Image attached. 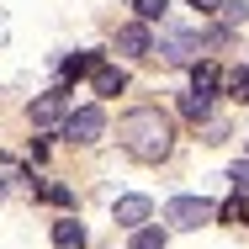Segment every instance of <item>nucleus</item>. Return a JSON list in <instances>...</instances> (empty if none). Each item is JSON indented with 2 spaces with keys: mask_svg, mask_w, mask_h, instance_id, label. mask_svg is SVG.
Returning a JSON list of instances; mask_svg holds the SVG:
<instances>
[{
  "mask_svg": "<svg viewBox=\"0 0 249 249\" xmlns=\"http://www.w3.org/2000/svg\"><path fill=\"white\" fill-rule=\"evenodd\" d=\"M117 138H122V149L133 154V159L159 164V159H170V149H175V122L159 106H138V111H127L117 122Z\"/></svg>",
  "mask_w": 249,
  "mask_h": 249,
  "instance_id": "1",
  "label": "nucleus"
},
{
  "mask_svg": "<svg viewBox=\"0 0 249 249\" xmlns=\"http://www.w3.org/2000/svg\"><path fill=\"white\" fill-rule=\"evenodd\" d=\"M201 48H207V37L191 32V27H164L159 43H154V53H159L164 64H175V69H191V64L201 58Z\"/></svg>",
  "mask_w": 249,
  "mask_h": 249,
  "instance_id": "2",
  "label": "nucleus"
},
{
  "mask_svg": "<svg viewBox=\"0 0 249 249\" xmlns=\"http://www.w3.org/2000/svg\"><path fill=\"white\" fill-rule=\"evenodd\" d=\"M207 217H217V207L207 196H170L164 201V223L170 228H201Z\"/></svg>",
  "mask_w": 249,
  "mask_h": 249,
  "instance_id": "3",
  "label": "nucleus"
},
{
  "mask_svg": "<svg viewBox=\"0 0 249 249\" xmlns=\"http://www.w3.org/2000/svg\"><path fill=\"white\" fill-rule=\"evenodd\" d=\"M64 133H69L74 143H96L101 133H106V111H101V106H80V111H69Z\"/></svg>",
  "mask_w": 249,
  "mask_h": 249,
  "instance_id": "4",
  "label": "nucleus"
},
{
  "mask_svg": "<svg viewBox=\"0 0 249 249\" xmlns=\"http://www.w3.org/2000/svg\"><path fill=\"white\" fill-rule=\"evenodd\" d=\"M27 117H32V127H58V122H69V96L48 90V96H37L27 106Z\"/></svg>",
  "mask_w": 249,
  "mask_h": 249,
  "instance_id": "5",
  "label": "nucleus"
},
{
  "mask_svg": "<svg viewBox=\"0 0 249 249\" xmlns=\"http://www.w3.org/2000/svg\"><path fill=\"white\" fill-rule=\"evenodd\" d=\"M117 53H127V58H149V53H154L149 21H127V27H117Z\"/></svg>",
  "mask_w": 249,
  "mask_h": 249,
  "instance_id": "6",
  "label": "nucleus"
},
{
  "mask_svg": "<svg viewBox=\"0 0 249 249\" xmlns=\"http://www.w3.org/2000/svg\"><path fill=\"white\" fill-rule=\"evenodd\" d=\"M149 212H154L149 196H117V207H111V217H117L122 228H143V223H149Z\"/></svg>",
  "mask_w": 249,
  "mask_h": 249,
  "instance_id": "7",
  "label": "nucleus"
},
{
  "mask_svg": "<svg viewBox=\"0 0 249 249\" xmlns=\"http://www.w3.org/2000/svg\"><path fill=\"white\" fill-rule=\"evenodd\" d=\"M53 249H85V228H80L74 217L53 223Z\"/></svg>",
  "mask_w": 249,
  "mask_h": 249,
  "instance_id": "8",
  "label": "nucleus"
},
{
  "mask_svg": "<svg viewBox=\"0 0 249 249\" xmlns=\"http://www.w3.org/2000/svg\"><path fill=\"white\" fill-rule=\"evenodd\" d=\"M122 90H127V74L111 69V64H101L96 69V96H122Z\"/></svg>",
  "mask_w": 249,
  "mask_h": 249,
  "instance_id": "9",
  "label": "nucleus"
},
{
  "mask_svg": "<svg viewBox=\"0 0 249 249\" xmlns=\"http://www.w3.org/2000/svg\"><path fill=\"white\" fill-rule=\"evenodd\" d=\"M217 80H223V74H217V64H212V58H196V64H191V90H207V96H212V90H217Z\"/></svg>",
  "mask_w": 249,
  "mask_h": 249,
  "instance_id": "10",
  "label": "nucleus"
},
{
  "mask_svg": "<svg viewBox=\"0 0 249 249\" xmlns=\"http://www.w3.org/2000/svg\"><path fill=\"white\" fill-rule=\"evenodd\" d=\"M217 217L223 223H249V191H233V196L217 207Z\"/></svg>",
  "mask_w": 249,
  "mask_h": 249,
  "instance_id": "11",
  "label": "nucleus"
},
{
  "mask_svg": "<svg viewBox=\"0 0 249 249\" xmlns=\"http://www.w3.org/2000/svg\"><path fill=\"white\" fill-rule=\"evenodd\" d=\"M180 111H186L191 122H207V117H212V96H207V90H191V96H180Z\"/></svg>",
  "mask_w": 249,
  "mask_h": 249,
  "instance_id": "12",
  "label": "nucleus"
},
{
  "mask_svg": "<svg viewBox=\"0 0 249 249\" xmlns=\"http://www.w3.org/2000/svg\"><path fill=\"white\" fill-rule=\"evenodd\" d=\"M101 58L96 53H74V58H64V80H80V74H96Z\"/></svg>",
  "mask_w": 249,
  "mask_h": 249,
  "instance_id": "13",
  "label": "nucleus"
},
{
  "mask_svg": "<svg viewBox=\"0 0 249 249\" xmlns=\"http://www.w3.org/2000/svg\"><path fill=\"white\" fill-rule=\"evenodd\" d=\"M164 228H133V249H164Z\"/></svg>",
  "mask_w": 249,
  "mask_h": 249,
  "instance_id": "14",
  "label": "nucleus"
},
{
  "mask_svg": "<svg viewBox=\"0 0 249 249\" xmlns=\"http://www.w3.org/2000/svg\"><path fill=\"white\" fill-rule=\"evenodd\" d=\"M249 21V0H223V27H239Z\"/></svg>",
  "mask_w": 249,
  "mask_h": 249,
  "instance_id": "15",
  "label": "nucleus"
},
{
  "mask_svg": "<svg viewBox=\"0 0 249 249\" xmlns=\"http://www.w3.org/2000/svg\"><path fill=\"white\" fill-rule=\"evenodd\" d=\"M228 96H233V101H249V64L228 74Z\"/></svg>",
  "mask_w": 249,
  "mask_h": 249,
  "instance_id": "16",
  "label": "nucleus"
},
{
  "mask_svg": "<svg viewBox=\"0 0 249 249\" xmlns=\"http://www.w3.org/2000/svg\"><path fill=\"white\" fill-rule=\"evenodd\" d=\"M133 5H138V21H159L170 11V0H133Z\"/></svg>",
  "mask_w": 249,
  "mask_h": 249,
  "instance_id": "17",
  "label": "nucleus"
},
{
  "mask_svg": "<svg viewBox=\"0 0 249 249\" xmlns=\"http://www.w3.org/2000/svg\"><path fill=\"white\" fill-rule=\"evenodd\" d=\"M43 201H53V207H74V191H69V186H43Z\"/></svg>",
  "mask_w": 249,
  "mask_h": 249,
  "instance_id": "18",
  "label": "nucleus"
},
{
  "mask_svg": "<svg viewBox=\"0 0 249 249\" xmlns=\"http://www.w3.org/2000/svg\"><path fill=\"white\" fill-rule=\"evenodd\" d=\"M228 180H233V191H249V159H239V164L228 170Z\"/></svg>",
  "mask_w": 249,
  "mask_h": 249,
  "instance_id": "19",
  "label": "nucleus"
},
{
  "mask_svg": "<svg viewBox=\"0 0 249 249\" xmlns=\"http://www.w3.org/2000/svg\"><path fill=\"white\" fill-rule=\"evenodd\" d=\"M228 138V122L223 117H207V143H223Z\"/></svg>",
  "mask_w": 249,
  "mask_h": 249,
  "instance_id": "20",
  "label": "nucleus"
},
{
  "mask_svg": "<svg viewBox=\"0 0 249 249\" xmlns=\"http://www.w3.org/2000/svg\"><path fill=\"white\" fill-rule=\"evenodd\" d=\"M196 11H223V0H191Z\"/></svg>",
  "mask_w": 249,
  "mask_h": 249,
  "instance_id": "21",
  "label": "nucleus"
},
{
  "mask_svg": "<svg viewBox=\"0 0 249 249\" xmlns=\"http://www.w3.org/2000/svg\"><path fill=\"white\" fill-rule=\"evenodd\" d=\"M0 201H5V186H0Z\"/></svg>",
  "mask_w": 249,
  "mask_h": 249,
  "instance_id": "22",
  "label": "nucleus"
}]
</instances>
